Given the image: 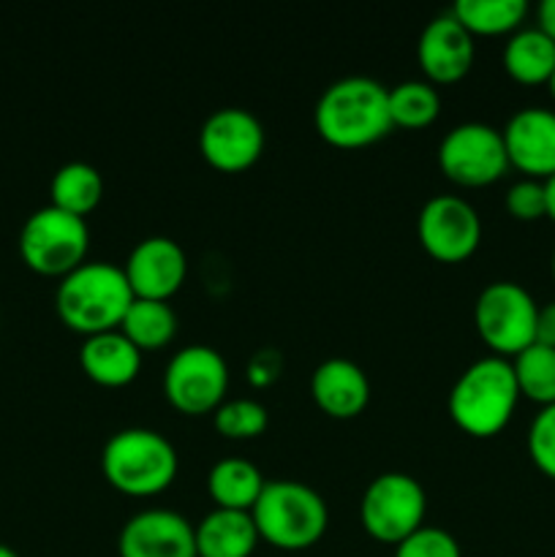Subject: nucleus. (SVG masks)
Returning <instances> with one entry per match:
<instances>
[{
  "mask_svg": "<svg viewBox=\"0 0 555 557\" xmlns=\"http://www.w3.org/2000/svg\"><path fill=\"white\" fill-rule=\"evenodd\" d=\"M134 302V292L123 267L112 261H82L76 270L60 277L54 292L58 315L82 335L118 330L125 310Z\"/></svg>",
  "mask_w": 555,
  "mask_h": 557,
  "instance_id": "nucleus-1",
  "label": "nucleus"
},
{
  "mask_svg": "<svg viewBox=\"0 0 555 557\" xmlns=\"http://www.w3.org/2000/svg\"><path fill=\"white\" fill-rule=\"evenodd\" d=\"M313 120L330 145H370L392 128L390 90L370 76H343L321 92Z\"/></svg>",
  "mask_w": 555,
  "mask_h": 557,
  "instance_id": "nucleus-2",
  "label": "nucleus"
},
{
  "mask_svg": "<svg viewBox=\"0 0 555 557\" xmlns=\"http://www.w3.org/2000/svg\"><path fill=\"white\" fill-rule=\"evenodd\" d=\"M517 389L515 368L506 357H482L457 375L449 392V413L457 428L477 438L501 433L515 413Z\"/></svg>",
  "mask_w": 555,
  "mask_h": 557,
  "instance_id": "nucleus-3",
  "label": "nucleus"
},
{
  "mask_svg": "<svg viewBox=\"0 0 555 557\" xmlns=\"http://www.w3.org/2000/svg\"><path fill=\"white\" fill-rule=\"evenodd\" d=\"M259 539L278 549H305L319 542L330 522L324 498L297 479L264 482L259 500L250 509Z\"/></svg>",
  "mask_w": 555,
  "mask_h": 557,
  "instance_id": "nucleus-4",
  "label": "nucleus"
},
{
  "mask_svg": "<svg viewBox=\"0 0 555 557\" xmlns=\"http://www.w3.org/2000/svg\"><path fill=\"white\" fill-rule=\"evenodd\" d=\"M101 468L123 493L156 495L177 476V449L158 430L125 428L103 444Z\"/></svg>",
  "mask_w": 555,
  "mask_h": 557,
  "instance_id": "nucleus-5",
  "label": "nucleus"
},
{
  "mask_svg": "<svg viewBox=\"0 0 555 557\" xmlns=\"http://www.w3.org/2000/svg\"><path fill=\"white\" fill-rule=\"evenodd\" d=\"M90 232L85 218L71 215L47 205L33 212L20 232V256L30 270L41 275H69L85 261Z\"/></svg>",
  "mask_w": 555,
  "mask_h": 557,
  "instance_id": "nucleus-6",
  "label": "nucleus"
},
{
  "mask_svg": "<svg viewBox=\"0 0 555 557\" xmlns=\"http://www.w3.org/2000/svg\"><path fill=\"white\" fill-rule=\"evenodd\" d=\"M536 299L515 281H495L479 292L473 321L482 341L498 357H517L536 335Z\"/></svg>",
  "mask_w": 555,
  "mask_h": 557,
  "instance_id": "nucleus-7",
  "label": "nucleus"
},
{
  "mask_svg": "<svg viewBox=\"0 0 555 557\" xmlns=\"http://www.w3.org/2000/svg\"><path fill=\"white\" fill-rule=\"evenodd\" d=\"M424 506H428L424 490L411 473L386 471L365 487L359 517H362L365 531L373 539L400 544L422 525Z\"/></svg>",
  "mask_w": 555,
  "mask_h": 557,
  "instance_id": "nucleus-8",
  "label": "nucleus"
},
{
  "mask_svg": "<svg viewBox=\"0 0 555 557\" xmlns=\"http://www.w3.org/2000/svg\"><path fill=\"white\" fill-rule=\"evenodd\" d=\"M229 386L226 359L218 348L194 343L169 359L163 370L166 400L183 413L215 411L223 403Z\"/></svg>",
  "mask_w": 555,
  "mask_h": 557,
  "instance_id": "nucleus-9",
  "label": "nucleus"
},
{
  "mask_svg": "<svg viewBox=\"0 0 555 557\" xmlns=\"http://www.w3.org/2000/svg\"><path fill=\"white\" fill-rule=\"evenodd\" d=\"M439 166L460 185H488L509 166L504 134L488 123H460L441 139Z\"/></svg>",
  "mask_w": 555,
  "mask_h": 557,
  "instance_id": "nucleus-10",
  "label": "nucleus"
},
{
  "mask_svg": "<svg viewBox=\"0 0 555 557\" xmlns=\"http://www.w3.org/2000/svg\"><path fill=\"white\" fill-rule=\"evenodd\" d=\"M417 234L422 248L439 261H462L482 239V221L466 199L439 194L419 210Z\"/></svg>",
  "mask_w": 555,
  "mask_h": 557,
  "instance_id": "nucleus-11",
  "label": "nucleus"
},
{
  "mask_svg": "<svg viewBox=\"0 0 555 557\" xmlns=\"http://www.w3.org/2000/svg\"><path fill=\"white\" fill-rule=\"evenodd\" d=\"M199 150L207 163L223 172L248 169L264 150V128L259 117L243 107L215 109L201 123Z\"/></svg>",
  "mask_w": 555,
  "mask_h": 557,
  "instance_id": "nucleus-12",
  "label": "nucleus"
},
{
  "mask_svg": "<svg viewBox=\"0 0 555 557\" xmlns=\"http://www.w3.org/2000/svg\"><path fill=\"white\" fill-rule=\"evenodd\" d=\"M120 557H199L196 531L174 509H141L123 525Z\"/></svg>",
  "mask_w": 555,
  "mask_h": 557,
  "instance_id": "nucleus-13",
  "label": "nucleus"
},
{
  "mask_svg": "<svg viewBox=\"0 0 555 557\" xmlns=\"http://www.w3.org/2000/svg\"><path fill=\"white\" fill-rule=\"evenodd\" d=\"M123 270L134 297L169 299L183 286L188 259H185V250L177 239L156 234V237L139 239L131 248Z\"/></svg>",
  "mask_w": 555,
  "mask_h": 557,
  "instance_id": "nucleus-14",
  "label": "nucleus"
},
{
  "mask_svg": "<svg viewBox=\"0 0 555 557\" xmlns=\"http://www.w3.org/2000/svg\"><path fill=\"white\" fill-rule=\"evenodd\" d=\"M506 156L511 166L528 177H553L555 174V112L544 107H526L506 123Z\"/></svg>",
  "mask_w": 555,
  "mask_h": 557,
  "instance_id": "nucleus-15",
  "label": "nucleus"
},
{
  "mask_svg": "<svg viewBox=\"0 0 555 557\" xmlns=\"http://www.w3.org/2000/svg\"><path fill=\"white\" fill-rule=\"evenodd\" d=\"M417 58L433 82H457L473 63V36L457 22L452 11L433 16L422 27Z\"/></svg>",
  "mask_w": 555,
  "mask_h": 557,
  "instance_id": "nucleus-16",
  "label": "nucleus"
},
{
  "mask_svg": "<svg viewBox=\"0 0 555 557\" xmlns=\"http://www.w3.org/2000/svg\"><path fill=\"white\" fill-rule=\"evenodd\" d=\"M310 395L330 417H357L370 397V381L357 362L343 357L324 359L310 375Z\"/></svg>",
  "mask_w": 555,
  "mask_h": 557,
  "instance_id": "nucleus-17",
  "label": "nucleus"
},
{
  "mask_svg": "<svg viewBox=\"0 0 555 557\" xmlns=\"http://www.w3.org/2000/svg\"><path fill=\"white\" fill-rule=\"evenodd\" d=\"M82 370L103 386H123L136 379L141 368V351L120 330L87 335L79 348Z\"/></svg>",
  "mask_w": 555,
  "mask_h": 557,
  "instance_id": "nucleus-18",
  "label": "nucleus"
},
{
  "mask_svg": "<svg viewBox=\"0 0 555 557\" xmlns=\"http://www.w3.org/2000/svg\"><path fill=\"white\" fill-rule=\"evenodd\" d=\"M199 557H250L259 542V531L250 511L212 509L194 525Z\"/></svg>",
  "mask_w": 555,
  "mask_h": 557,
  "instance_id": "nucleus-19",
  "label": "nucleus"
},
{
  "mask_svg": "<svg viewBox=\"0 0 555 557\" xmlns=\"http://www.w3.org/2000/svg\"><path fill=\"white\" fill-rule=\"evenodd\" d=\"M504 69L522 85L550 82L555 71V41L542 27H520L504 47Z\"/></svg>",
  "mask_w": 555,
  "mask_h": 557,
  "instance_id": "nucleus-20",
  "label": "nucleus"
},
{
  "mask_svg": "<svg viewBox=\"0 0 555 557\" xmlns=\"http://www.w3.org/2000/svg\"><path fill=\"white\" fill-rule=\"evenodd\" d=\"M207 490L223 509L250 511L264 490V476L245 457H221L207 473Z\"/></svg>",
  "mask_w": 555,
  "mask_h": 557,
  "instance_id": "nucleus-21",
  "label": "nucleus"
},
{
  "mask_svg": "<svg viewBox=\"0 0 555 557\" xmlns=\"http://www.w3.org/2000/svg\"><path fill=\"white\" fill-rule=\"evenodd\" d=\"M49 196L52 205L71 215L85 218L87 212L96 210L103 196V177L92 163L87 161H69L52 174L49 183Z\"/></svg>",
  "mask_w": 555,
  "mask_h": 557,
  "instance_id": "nucleus-22",
  "label": "nucleus"
},
{
  "mask_svg": "<svg viewBox=\"0 0 555 557\" xmlns=\"http://www.w3.org/2000/svg\"><path fill=\"white\" fill-rule=\"evenodd\" d=\"M120 332L134 343L139 351H156L166 346L177 332V315L166 299L134 297L131 308L120 321Z\"/></svg>",
  "mask_w": 555,
  "mask_h": 557,
  "instance_id": "nucleus-23",
  "label": "nucleus"
},
{
  "mask_svg": "<svg viewBox=\"0 0 555 557\" xmlns=\"http://www.w3.org/2000/svg\"><path fill=\"white\" fill-rule=\"evenodd\" d=\"M452 14L471 36L473 33L495 36V33L520 30V22L528 14V3L526 0H457L452 5Z\"/></svg>",
  "mask_w": 555,
  "mask_h": 557,
  "instance_id": "nucleus-24",
  "label": "nucleus"
},
{
  "mask_svg": "<svg viewBox=\"0 0 555 557\" xmlns=\"http://www.w3.org/2000/svg\"><path fill=\"white\" fill-rule=\"evenodd\" d=\"M517 379V389L528 400L539 406H553L555 403V348L531 343L522 348L511 362Z\"/></svg>",
  "mask_w": 555,
  "mask_h": 557,
  "instance_id": "nucleus-25",
  "label": "nucleus"
},
{
  "mask_svg": "<svg viewBox=\"0 0 555 557\" xmlns=\"http://www.w3.org/2000/svg\"><path fill=\"white\" fill-rule=\"evenodd\" d=\"M441 112V96L430 82L408 79L390 87V117L392 125L422 128L433 123Z\"/></svg>",
  "mask_w": 555,
  "mask_h": 557,
  "instance_id": "nucleus-26",
  "label": "nucleus"
},
{
  "mask_svg": "<svg viewBox=\"0 0 555 557\" xmlns=\"http://www.w3.org/2000/svg\"><path fill=\"white\" fill-rule=\"evenodd\" d=\"M215 428L226 438H256L270 424V413L254 397H234L215 408Z\"/></svg>",
  "mask_w": 555,
  "mask_h": 557,
  "instance_id": "nucleus-27",
  "label": "nucleus"
},
{
  "mask_svg": "<svg viewBox=\"0 0 555 557\" xmlns=\"http://www.w3.org/2000/svg\"><path fill=\"white\" fill-rule=\"evenodd\" d=\"M395 557H462L460 544L439 525H419L411 536L395 544Z\"/></svg>",
  "mask_w": 555,
  "mask_h": 557,
  "instance_id": "nucleus-28",
  "label": "nucleus"
},
{
  "mask_svg": "<svg viewBox=\"0 0 555 557\" xmlns=\"http://www.w3.org/2000/svg\"><path fill=\"white\" fill-rule=\"evenodd\" d=\"M528 455L533 466L550 479H555V403L542 406L528 428Z\"/></svg>",
  "mask_w": 555,
  "mask_h": 557,
  "instance_id": "nucleus-29",
  "label": "nucleus"
},
{
  "mask_svg": "<svg viewBox=\"0 0 555 557\" xmlns=\"http://www.w3.org/2000/svg\"><path fill=\"white\" fill-rule=\"evenodd\" d=\"M506 210L517 221H536L547 215V196H544V180L522 177L506 190Z\"/></svg>",
  "mask_w": 555,
  "mask_h": 557,
  "instance_id": "nucleus-30",
  "label": "nucleus"
},
{
  "mask_svg": "<svg viewBox=\"0 0 555 557\" xmlns=\"http://www.w3.org/2000/svg\"><path fill=\"white\" fill-rule=\"evenodd\" d=\"M281 375V354L275 348H261L250 357L248 362V379L250 384L267 386Z\"/></svg>",
  "mask_w": 555,
  "mask_h": 557,
  "instance_id": "nucleus-31",
  "label": "nucleus"
},
{
  "mask_svg": "<svg viewBox=\"0 0 555 557\" xmlns=\"http://www.w3.org/2000/svg\"><path fill=\"white\" fill-rule=\"evenodd\" d=\"M533 343H542V346L555 348V299L553 302H544L536 313V335Z\"/></svg>",
  "mask_w": 555,
  "mask_h": 557,
  "instance_id": "nucleus-32",
  "label": "nucleus"
},
{
  "mask_svg": "<svg viewBox=\"0 0 555 557\" xmlns=\"http://www.w3.org/2000/svg\"><path fill=\"white\" fill-rule=\"evenodd\" d=\"M536 14H539V27H542V30L555 41V0H542Z\"/></svg>",
  "mask_w": 555,
  "mask_h": 557,
  "instance_id": "nucleus-33",
  "label": "nucleus"
},
{
  "mask_svg": "<svg viewBox=\"0 0 555 557\" xmlns=\"http://www.w3.org/2000/svg\"><path fill=\"white\" fill-rule=\"evenodd\" d=\"M544 196H547V215L555 221V174L544 180Z\"/></svg>",
  "mask_w": 555,
  "mask_h": 557,
  "instance_id": "nucleus-34",
  "label": "nucleus"
},
{
  "mask_svg": "<svg viewBox=\"0 0 555 557\" xmlns=\"http://www.w3.org/2000/svg\"><path fill=\"white\" fill-rule=\"evenodd\" d=\"M0 557H20V555H16L11 547H5V544H0Z\"/></svg>",
  "mask_w": 555,
  "mask_h": 557,
  "instance_id": "nucleus-35",
  "label": "nucleus"
},
{
  "mask_svg": "<svg viewBox=\"0 0 555 557\" xmlns=\"http://www.w3.org/2000/svg\"><path fill=\"white\" fill-rule=\"evenodd\" d=\"M547 85H550V92H553V98H555V71H553V76H550Z\"/></svg>",
  "mask_w": 555,
  "mask_h": 557,
  "instance_id": "nucleus-36",
  "label": "nucleus"
},
{
  "mask_svg": "<svg viewBox=\"0 0 555 557\" xmlns=\"http://www.w3.org/2000/svg\"><path fill=\"white\" fill-rule=\"evenodd\" d=\"M550 267H553V277H555V250H553V261H550Z\"/></svg>",
  "mask_w": 555,
  "mask_h": 557,
  "instance_id": "nucleus-37",
  "label": "nucleus"
}]
</instances>
